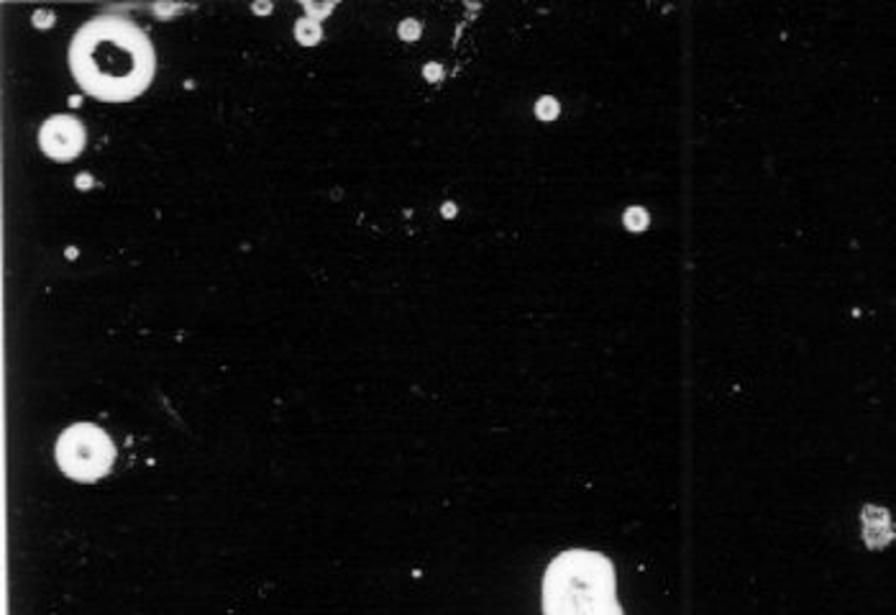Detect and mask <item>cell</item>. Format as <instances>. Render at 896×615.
<instances>
[{
    "label": "cell",
    "instance_id": "6da1fadb",
    "mask_svg": "<svg viewBox=\"0 0 896 615\" xmlns=\"http://www.w3.org/2000/svg\"><path fill=\"white\" fill-rule=\"evenodd\" d=\"M70 67L88 96L126 102L149 88L154 49L136 23L120 16H98L75 33Z\"/></svg>",
    "mask_w": 896,
    "mask_h": 615
},
{
    "label": "cell",
    "instance_id": "7a4b0ae2",
    "mask_svg": "<svg viewBox=\"0 0 896 615\" xmlns=\"http://www.w3.org/2000/svg\"><path fill=\"white\" fill-rule=\"evenodd\" d=\"M543 615H623L615 567L597 551H564L543 577Z\"/></svg>",
    "mask_w": 896,
    "mask_h": 615
},
{
    "label": "cell",
    "instance_id": "3957f363",
    "mask_svg": "<svg viewBox=\"0 0 896 615\" xmlns=\"http://www.w3.org/2000/svg\"><path fill=\"white\" fill-rule=\"evenodd\" d=\"M116 447L95 423H75L57 441V465L77 482H95L114 467Z\"/></svg>",
    "mask_w": 896,
    "mask_h": 615
},
{
    "label": "cell",
    "instance_id": "277c9868",
    "mask_svg": "<svg viewBox=\"0 0 896 615\" xmlns=\"http://www.w3.org/2000/svg\"><path fill=\"white\" fill-rule=\"evenodd\" d=\"M39 144L51 159H72L82 152L85 131L72 116H55L41 126Z\"/></svg>",
    "mask_w": 896,
    "mask_h": 615
},
{
    "label": "cell",
    "instance_id": "5b68a950",
    "mask_svg": "<svg viewBox=\"0 0 896 615\" xmlns=\"http://www.w3.org/2000/svg\"><path fill=\"white\" fill-rule=\"evenodd\" d=\"M321 37V29H318V23L313 21H300L298 26V39L303 41V45H313Z\"/></svg>",
    "mask_w": 896,
    "mask_h": 615
}]
</instances>
